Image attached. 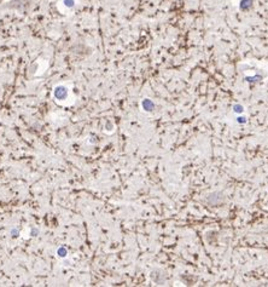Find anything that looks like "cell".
Segmentation results:
<instances>
[{
	"mask_svg": "<svg viewBox=\"0 0 268 287\" xmlns=\"http://www.w3.org/2000/svg\"><path fill=\"white\" fill-rule=\"evenodd\" d=\"M55 95H56V97H57V98H64V97H65V95H66V91H65L64 87L59 86V87H57V89H56Z\"/></svg>",
	"mask_w": 268,
	"mask_h": 287,
	"instance_id": "1",
	"label": "cell"
},
{
	"mask_svg": "<svg viewBox=\"0 0 268 287\" xmlns=\"http://www.w3.org/2000/svg\"><path fill=\"white\" fill-rule=\"evenodd\" d=\"M65 5H66V6H71V5H74L73 0H65Z\"/></svg>",
	"mask_w": 268,
	"mask_h": 287,
	"instance_id": "2",
	"label": "cell"
}]
</instances>
